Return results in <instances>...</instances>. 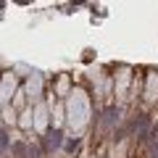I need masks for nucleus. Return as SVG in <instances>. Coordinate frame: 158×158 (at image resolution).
I'll return each mask as SVG.
<instances>
[{
	"label": "nucleus",
	"instance_id": "6",
	"mask_svg": "<svg viewBox=\"0 0 158 158\" xmlns=\"http://www.w3.org/2000/svg\"><path fill=\"white\" fill-rule=\"evenodd\" d=\"M16 90H19L16 71H13V69H11V71H3V74H0V108L11 103V98H13Z\"/></svg>",
	"mask_w": 158,
	"mask_h": 158
},
{
	"label": "nucleus",
	"instance_id": "12",
	"mask_svg": "<svg viewBox=\"0 0 158 158\" xmlns=\"http://www.w3.org/2000/svg\"><path fill=\"white\" fill-rule=\"evenodd\" d=\"M11 148V140H8V132L0 127V150H8Z\"/></svg>",
	"mask_w": 158,
	"mask_h": 158
},
{
	"label": "nucleus",
	"instance_id": "11",
	"mask_svg": "<svg viewBox=\"0 0 158 158\" xmlns=\"http://www.w3.org/2000/svg\"><path fill=\"white\" fill-rule=\"evenodd\" d=\"M79 137H66V140H63V148H66V153H77L79 150Z\"/></svg>",
	"mask_w": 158,
	"mask_h": 158
},
{
	"label": "nucleus",
	"instance_id": "8",
	"mask_svg": "<svg viewBox=\"0 0 158 158\" xmlns=\"http://www.w3.org/2000/svg\"><path fill=\"white\" fill-rule=\"evenodd\" d=\"M118 116H121V108H118V106H113V103H108V106H106V111H103V116H98V124H100V129H106V132L116 129Z\"/></svg>",
	"mask_w": 158,
	"mask_h": 158
},
{
	"label": "nucleus",
	"instance_id": "2",
	"mask_svg": "<svg viewBox=\"0 0 158 158\" xmlns=\"http://www.w3.org/2000/svg\"><path fill=\"white\" fill-rule=\"evenodd\" d=\"M140 100L145 108L158 106V71L156 69H148L142 74V87H140Z\"/></svg>",
	"mask_w": 158,
	"mask_h": 158
},
{
	"label": "nucleus",
	"instance_id": "7",
	"mask_svg": "<svg viewBox=\"0 0 158 158\" xmlns=\"http://www.w3.org/2000/svg\"><path fill=\"white\" fill-rule=\"evenodd\" d=\"M71 90H74L71 74H58V77L53 79V95H56V100H66Z\"/></svg>",
	"mask_w": 158,
	"mask_h": 158
},
{
	"label": "nucleus",
	"instance_id": "10",
	"mask_svg": "<svg viewBox=\"0 0 158 158\" xmlns=\"http://www.w3.org/2000/svg\"><path fill=\"white\" fill-rule=\"evenodd\" d=\"M0 111H3V121H6V124H11V127H16V116H19V113L13 111L11 106H3V108H0Z\"/></svg>",
	"mask_w": 158,
	"mask_h": 158
},
{
	"label": "nucleus",
	"instance_id": "5",
	"mask_svg": "<svg viewBox=\"0 0 158 158\" xmlns=\"http://www.w3.org/2000/svg\"><path fill=\"white\" fill-rule=\"evenodd\" d=\"M135 82V74H132L129 66H118L116 74H113V95L118 98V100H127V87Z\"/></svg>",
	"mask_w": 158,
	"mask_h": 158
},
{
	"label": "nucleus",
	"instance_id": "1",
	"mask_svg": "<svg viewBox=\"0 0 158 158\" xmlns=\"http://www.w3.org/2000/svg\"><path fill=\"white\" fill-rule=\"evenodd\" d=\"M63 108H66V124L69 129L79 132L90 124V116H92V106H90V95H87L82 87H74L69 92V98L63 100Z\"/></svg>",
	"mask_w": 158,
	"mask_h": 158
},
{
	"label": "nucleus",
	"instance_id": "3",
	"mask_svg": "<svg viewBox=\"0 0 158 158\" xmlns=\"http://www.w3.org/2000/svg\"><path fill=\"white\" fill-rule=\"evenodd\" d=\"M32 129L37 135H45L50 129V106H48V100H40L32 106Z\"/></svg>",
	"mask_w": 158,
	"mask_h": 158
},
{
	"label": "nucleus",
	"instance_id": "9",
	"mask_svg": "<svg viewBox=\"0 0 158 158\" xmlns=\"http://www.w3.org/2000/svg\"><path fill=\"white\" fill-rule=\"evenodd\" d=\"M16 127H19V129H24V132H32V106L16 116Z\"/></svg>",
	"mask_w": 158,
	"mask_h": 158
},
{
	"label": "nucleus",
	"instance_id": "4",
	"mask_svg": "<svg viewBox=\"0 0 158 158\" xmlns=\"http://www.w3.org/2000/svg\"><path fill=\"white\" fill-rule=\"evenodd\" d=\"M24 92H27V100H29V106H34V103H40V100H45V77L40 71H32L27 77V85H24Z\"/></svg>",
	"mask_w": 158,
	"mask_h": 158
}]
</instances>
